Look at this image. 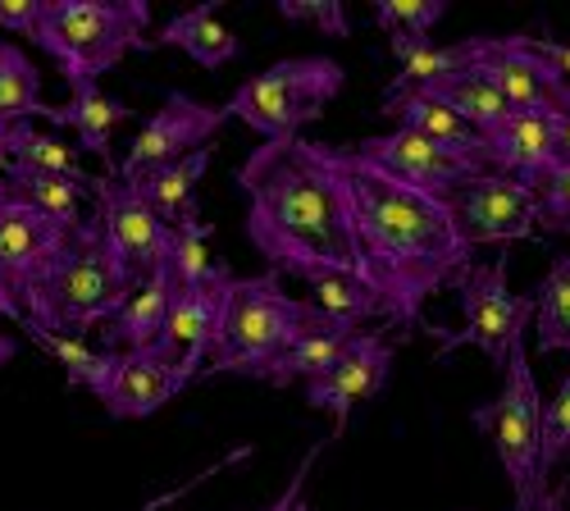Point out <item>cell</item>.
Segmentation results:
<instances>
[{
    "instance_id": "obj_42",
    "label": "cell",
    "mask_w": 570,
    "mask_h": 511,
    "mask_svg": "<svg viewBox=\"0 0 570 511\" xmlns=\"http://www.w3.org/2000/svg\"><path fill=\"white\" fill-rule=\"evenodd\" d=\"M534 51H539V56H543V60H548V65H552V69H557L566 82H570V46L548 41V37H534Z\"/></svg>"
},
{
    "instance_id": "obj_3",
    "label": "cell",
    "mask_w": 570,
    "mask_h": 511,
    "mask_svg": "<svg viewBox=\"0 0 570 511\" xmlns=\"http://www.w3.org/2000/svg\"><path fill=\"white\" fill-rule=\"evenodd\" d=\"M137 288L141 284L132 278V269L115 256L97 215H91L82 228H73V238H69L65 256L56 261V269L46 274L19 306L41 330L65 334V338H87L91 330H101L110 315H119Z\"/></svg>"
},
{
    "instance_id": "obj_30",
    "label": "cell",
    "mask_w": 570,
    "mask_h": 511,
    "mask_svg": "<svg viewBox=\"0 0 570 511\" xmlns=\"http://www.w3.org/2000/svg\"><path fill=\"white\" fill-rule=\"evenodd\" d=\"M6 143H10V165L37 169V174H56V178L78 183V188H87V193H97L101 178H91V174L78 165L73 147L56 143L51 132H41V128H32V124H14V128L6 132Z\"/></svg>"
},
{
    "instance_id": "obj_37",
    "label": "cell",
    "mask_w": 570,
    "mask_h": 511,
    "mask_svg": "<svg viewBox=\"0 0 570 511\" xmlns=\"http://www.w3.org/2000/svg\"><path fill=\"white\" fill-rule=\"evenodd\" d=\"M534 197H539V228H548V234H570V165L548 174Z\"/></svg>"
},
{
    "instance_id": "obj_15",
    "label": "cell",
    "mask_w": 570,
    "mask_h": 511,
    "mask_svg": "<svg viewBox=\"0 0 570 511\" xmlns=\"http://www.w3.org/2000/svg\"><path fill=\"white\" fill-rule=\"evenodd\" d=\"M69 228L51 224L46 215H37L23 202H6L0 206V293H10L14 302H23L46 274L56 269V261L69 247Z\"/></svg>"
},
{
    "instance_id": "obj_13",
    "label": "cell",
    "mask_w": 570,
    "mask_h": 511,
    "mask_svg": "<svg viewBox=\"0 0 570 511\" xmlns=\"http://www.w3.org/2000/svg\"><path fill=\"white\" fill-rule=\"evenodd\" d=\"M91 197H97V224H101L106 243L132 269L137 284H147V278L165 274V252H169V234H174V228L160 224V215L137 197L132 183L101 178Z\"/></svg>"
},
{
    "instance_id": "obj_28",
    "label": "cell",
    "mask_w": 570,
    "mask_h": 511,
    "mask_svg": "<svg viewBox=\"0 0 570 511\" xmlns=\"http://www.w3.org/2000/svg\"><path fill=\"white\" fill-rule=\"evenodd\" d=\"M389 51L402 60V69H397V78L389 82L384 101L406 97V91H415V87H424V82H434V78H443V73H452V69L465 65V41H456V46H434L430 37H389Z\"/></svg>"
},
{
    "instance_id": "obj_10",
    "label": "cell",
    "mask_w": 570,
    "mask_h": 511,
    "mask_svg": "<svg viewBox=\"0 0 570 511\" xmlns=\"http://www.w3.org/2000/svg\"><path fill=\"white\" fill-rule=\"evenodd\" d=\"M465 65L480 69L515 115H570V82L534 51V37H465Z\"/></svg>"
},
{
    "instance_id": "obj_5",
    "label": "cell",
    "mask_w": 570,
    "mask_h": 511,
    "mask_svg": "<svg viewBox=\"0 0 570 511\" xmlns=\"http://www.w3.org/2000/svg\"><path fill=\"white\" fill-rule=\"evenodd\" d=\"M147 0H51L37 46L69 87L97 82L128 51H156Z\"/></svg>"
},
{
    "instance_id": "obj_45",
    "label": "cell",
    "mask_w": 570,
    "mask_h": 511,
    "mask_svg": "<svg viewBox=\"0 0 570 511\" xmlns=\"http://www.w3.org/2000/svg\"><path fill=\"white\" fill-rule=\"evenodd\" d=\"M10 174V143H6V132H0V178Z\"/></svg>"
},
{
    "instance_id": "obj_24",
    "label": "cell",
    "mask_w": 570,
    "mask_h": 511,
    "mask_svg": "<svg viewBox=\"0 0 570 511\" xmlns=\"http://www.w3.org/2000/svg\"><path fill=\"white\" fill-rule=\"evenodd\" d=\"M215 10H219L215 0H210V6H197V10H178V14L160 28L156 46H178V51H187L202 69H224L228 60L243 56V41H237V37L219 23Z\"/></svg>"
},
{
    "instance_id": "obj_35",
    "label": "cell",
    "mask_w": 570,
    "mask_h": 511,
    "mask_svg": "<svg viewBox=\"0 0 570 511\" xmlns=\"http://www.w3.org/2000/svg\"><path fill=\"white\" fill-rule=\"evenodd\" d=\"M448 0H379L374 23L389 37H430V28L448 14Z\"/></svg>"
},
{
    "instance_id": "obj_44",
    "label": "cell",
    "mask_w": 570,
    "mask_h": 511,
    "mask_svg": "<svg viewBox=\"0 0 570 511\" xmlns=\"http://www.w3.org/2000/svg\"><path fill=\"white\" fill-rule=\"evenodd\" d=\"M534 511H566V493L543 489V498H539V507H534Z\"/></svg>"
},
{
    "instance_id": "obj_29",
    "label": "cell",
    "mask_w": 570,
    "mask_h": 511,
    "mask_svg": "<svg viewBox=\"0 0 570 511\" xmlns=\"http://www.w3.org/2000/svg\"><path fill=\"white\" fill-rule=\"evenodd\" d=\"M14 330H23V338H32L46 356L60 361L69 389H91V384H97L106 370L115 365V352H106V347H87V343H78V338H65V334L41 330L32 315H23V306H19V315H14Z\"/></svg>"
},
{
    "instance_id": "obj_6",
    "label": "cell",
    "mask_w": 570,
    "mask_h": 511,
    "mask_svg": "<svg viewBox=\"0 0 570 511\" xmlns=\"http://www.w3.org/2000/svg\"><path fill=\"white\" fill-rule=\"evenodd\" d=\"M343 82H347V73L334 56L278 60L265 73H256L237 87L224 106V115L243 119L252 132L265 137V143H293L311 119L324 115V106L338 97Z\"/></svg>"
},
{
    "instance_id": "obj_4",
    "label": "cell",
    "mask_w": 570,
    "mask_h": 511,
    "mask_svg": "<svg viewBox=\"0 0 570 511\" xmlns=\"http://www.w3.org/2000/svg\"><path fill=\"white\" fill-rule=\"evenodd\" d=\"M306 320H311V302H297L283 293L278 274H269V269L252 274V278L228 274L215 347H210L197 380H215V375L269 380V370L302 338Z\"/></svg>"
},
{
    "instance_id": "obj_22",
    "label": "cell",
    "mask_w": 570,
    "mask_h": 511,
    "mask_svg": "<svg viewBox=\"0 0 570 511\" xmlns=\"http://www.w3.org/2000/svg\"><path fill=\"white\" fill-rule=\"evenodd\" d=\"M352 334H356V324H347V320H338V315H324L320 306H311V320H306L302 338L288 347V356H283V361L269 370L265 384L288 389V384H311V380H320L324 370L343 356V347L352 343Z\"/></svg>"
},
{
    "instance_id": "obj_34",
    "label": "cell",
    "mask_w": 570,
    "mask_h": 511,
    "mask_svg": "<svg viewBox=\"0 0 570 511\" xmlns=\"http://www.w3.org/2000/svg\"><path fill=\"white\" fill-rule=\"evenodd\" d=\"M570 456V370L552 402H543V425H539V484Z\"/></svg>"
},
{
    "instance_id": "obj_20",
    "label": "cell",
    "mask_w": 570,
    "mask_h": 511,
    "mask_svg": "<svg viewBox=\"0 0 570 511\" xmlns=\"http://www.w3.org/2000/svg\"><path fill=\"white\" fill-rule=\"evenodd\" d=\"M420 97H430V101H439L443 110H452L461 124H470L480 137H493L498 128H507L511 124V106H507V97L502 91L474 69V65H461V69H452V73H443V78H434V82H424V87H415Z\"/></svg>"
},
{
    "instance_id": "obj_12",
    "label": "cell",
    "mask_w": 570,
    "mask_h": 511,
    "mask_svg": "<svg viewBox=\"0 0 570 511\" xmlns=\"http://www.w3.org/2000/svg\"><path fill=\"white\" fill-rule=\"evenodd\" d=\"M224 106H206L197 97H187V91H169L165 106L141 124V132L132 137V147L128 156L119 160L115 178L132 183L137 174H147L156 165H174L183 160L187 151H197V147H210V137L224 128Z\"/></svg>"
},
{
    "instance_id": "obj_36",
    "label": "cell",
    "mask_w": 570,
    "mask_h": 511,
    "mask_svg": "<svg viewBox=\"0 0 570 511\" xmlns=\"http://www.w3.org/2000/svg\"><path fill=\"white\" fill-rule=\"evenodd\" d=\"M288 23H311L320 28L324 37H347L352 32V19L343 10V0H278L274 6Z\"/></svg>"
},
{
    "instance_id": "obj_31",
    "label": "cell",
    "mask_w": 570,
    "mask_h": 511,
    "mask_svg": "<svg viewBox=\"0 0 570 511\" xmlns=\"http://www.w3.org/2000/svg\"><path fill=\"white\" fill-rule=\"evenodd\" d=\"M165 274L174 288H197V284H224L228 269L210 256V224L187 219L169 234L165 252Z\"/></svg>"
},
{
    "instance_id": "obj_25",
    "label": "cell",
    "mask_w": 570,
    "mask_h": 511,
    "mask_svg": "<svg viewBox=\"0 0 570 511\" xmlns=\"http://www.w3.org/2000/svg\"><path fill=\"white\" fill-rule=\"evenodd\" d=\"M379 110L393 115L397 128H406V132L430 137V143H439V147H448V151H456V156L484 160V137L474 132L470 124H461L452 110H443L439 101L420 97V91H406V97H393V101H379Z\"/></svg>"
},
{
    "instance_id": "obj_27",
    "label": "cell",
    "mask_w": 570,
    "mask_h": 511,
    "mask_svg": "<svg viewBox=\"0 0 570 511\" xmlns=\"http://www.w3.org/2000/svg\"><path fill=\"white\" fill-rule=\"evenodd\" d=\"M6 188H10L14 202L32 206L37 215H46L51 224L69 228V234L87 224V215H82L87 188H78V183H69V178H56V174H37V169H19V165H10Z\"/></svg>"
},
{
    "instance_id": "obj_33",
    "label": "cell",
    "mask_w": 570,
    "mask_h": 511,
    "mask_svg": "<svg viewBox=\"0 0 570 511\" xmlns=\"http://www.w3.org/2000/svg\"><path fill=\"white\" fill-rule=\"evenodd\" d=\"M311 293H315L311 306L356 324V330H365L370 320H384V306H379V297L361 284V278H324V284H311Z\"/></svg>"
},
{
    "instance_id": "obj_9",
    "label": "cell",
    "mask_w": 570,
    "mask_h": 511,
    "mask_svg": "<svg viewBox=\"0 0 570 511\" xmlns=\"http://www.w3.org/2000/svg\"><path fill=\"white\" fill-rule=\"evenodd\" d=\"M448 210L474 252L539 243V197L511 174H493V169L474 174L448 197Z\"/></svg>"
},
{
    "instance_id": "obj_32",
    "label": "cell",
    "mask_w": 570,
    "mask_h": 511,
    "mask_svg": "<svg viewBox=\"0 0 570 511\" xmlns=\"http://www.w3.org/2000/svg\"><path fill=\"white\" fill-rule=\"evenodd\" d=\"M534 338L539 352H570V252L552 261L543 284L534 288Z\"/></svg>"
},
{
    "instance_id": "obj_26",
    "label": "cell",
    "mask_w": 570,
    "mask_h": 511,
    "mask_svg": "<svg viewBox=\"0 0 570 511\" xmlns=\"http://www.w3.org/2000/svg\"><path fill=\"white\" fill-rule=\"evenodd\" d=\"M32 119H56V106L41 101V69L23 46L0 41V132Z\"/></svg>"
},
{
    "instance_id": "obj_1",
    "label": "cell",
    "mask_w": 570,
    "mask_h": 511,
    "mask_svg": "<svg viewBox=\"0 0 570 511\" xmlns=\"http://www.w3.org/2000/svg\"><path fill=\"white\" fill-rule=\"evenodd\" d=\"M320 156L338 183L347 234L356 252V278L379 297L384 320L420 324L424 302L474 269V247L456 228L448 202L402 188L397 178L365 165L352 147L320 143Z\"/></svg>"
},
{
    "instance_id": "obj_14",
    "label": "cell",
    "mask_w": 570,
    "mask_h": 511,
    "mask_svg": "<svg viewBox=\"0 0 570 511\" xmlns=\"http://www.w3.org/2000/svg\"><path fill=\"white\" fill-rule=\"evenodd\" d=\"M393 356H397V347L389 343L384 330H356L352 343L343 347V356L328 365L320 380L306 384V402L315 411L334 415V425L343 434L347 421H352V406H361V402H370V397H379L389 389Z\"/></svg>"
},
{
    "instance_id": "obj_21",
    "label": "cell",
    "mask_w": 570,
    "mask_h": 511,
    "mask_svg": "<svg viewBox=\"0 0 570 511\" xmlns=\"http://www.w3.org/2000/svg\"><path fill=\"white\" fill-rule=\"evenodd\" d=\"M210 156H215L210 147H197V151H187V156L174 160V165H156V169H147V174L132 178L137 197L160 215V224L178 228V224H187V219H197V183L206 178Z\"/></svg>"
},
{
    "instance_id": "obj_17",
    "label": "cell",
    "mask_w": 570,
    "mask_h": 511,
    "mask_svg": "<svg viewBox=\"0 0 570 511\" xmlns=\"http://www.w3.org/2000/svg\"><path fill=\"white\" fill-rule=\"evenodd\" d=\"M561 119L570 115H548V110H520L511 115L507 128H498L493 137H484V165L493 174H511L525 188L539 193V183L557 169V132Z\"/></svg>"
},
{
    "instance_id": "obj_43",
    "label": "cell",
    "mask_w": 570,
    "mask_h": 511,
    "mask_svg": "<svg viewBox=\"0 0 570 511\" xmlns=\"http://www.w3.org/2000/svg\"><path fill=\"white\" fill-rule=\"evenodd\" d=\"M570 165V119H561V132H557V169ZM552 169V174H557Z\"/></svg>"
},
{
    "instance_id": "obj_16",
    "label": "cell",
    "mask_w": 570,
    "mask_h": 511,
    "mask_svg": "<svg viewBox=\"0 0 570 511\" xmlns=\"http://www.w3.org/2000/svg\"><path fill=\"white\" fill-rule=\"evenodd\" d=\"M187 384H193V375H187L178 361H165L156 347H147V352H115V365L87 393L97 397L115 421H147V415H156L165 402H174Z\"/></svg>"
},
{
    "instance_id": "obj_41",
    "label": "cell",
    "mask_w": 570,
    "mask_h": 511,
    "mask_svg": "<svg viewBox=\"0 0 570 511\" xmlns=\"http://www.w3.org/2000/svg\"><path fill=\"white\" fill-rule=\"evenodd\" d=\"M14 315H19V302H14L10 293H0V370H6V365L14 361V352H19V338L6 334V320L14 324Z\"/></svg>"
},
{
    "instance_id": "obj_8",
    "label": "cell",
    "mask_w": 570,
    "mask_h": 511,
    "mask_svg": "<svg viewBox=\"0 0 570 511\" xmlns=\"http://www.w3.org/2000/svg\"><path fill=\"white\" fill-rule=\"evenodd\" d=\"M507 265H511L507 252H502L493 265L474 261V269L456 284V302H461V315H465V324H461L456 334L424 324V330H430L434 338H443V343H439V361H443L448 352H456V347H480L493 370H507L511 347L525 338L530 320H534V293L515 297V293L507 288Z\"/></svg>"
},
{
    "instance_id": "obj_11",
    "label": "cell",
    "mask_w": 570,
    "mask_h": 511,
    "mask_svg": "<svg viewBox=\"0 0 570 511\" xmlns=\"http://www.w3.org/2000/svg\"><path fill=\"white\" fill-rule=\"evenodd\" d=\"M365 165H374L379 174L397 178L402 188L411 193H424V197H439L448 202L461 183H470L474 174H484L489 165L474 160V156H456L439 143L420 132H406V128H393V132H379V137H365V143L352 147Z\"/></svg>"
},
{
    "instance_id": "obj_39",
    "label": "cell",
    "mask_w": 570,
    "mask_h": 511,
    "mask_svg": "<svg viewBox=\"0 0 570 511\" xmlns=\"http://www.w3.org/2000/svg\"><path fill=\"white\" fill-rule=\"evenodd\" d=\"M46 10H51V0H0V28L23 41H37Z\"/></svg>"
},
{
    "instance_id": "obj_23",
    "label": "cell",
    "mask_w": 570,
    "mask_h": 511,
    "mask_svg": "<svg viewBox=\"0 0 570 511\" xmlns=\"http://www.w3.org/2000/svg\"><path fill=\"white\" fill-rule=\"evenodd\" d=\"M169 302H174V284H169V274H156L147 278L128 302L119 315H110L101 324V343L106 352H147L156 347L160 330H165V320H169Z\"/></svg>"
},
{
    "instance_id": "obj_2",
    "label": "cell",
    "mask_w": 570,
    "mask_h": 511,
    "mask_svg": "<svg viewBox=\"0 0 570 511\" xmlns=\"http://www.w3.org/2000/svg\"><path fill=\"white\" fill-rule=\"evenodd\" d=\"M237 188L247 193V238L269 274L306 284L356 278L347 210L320 143H261L237 169Z\"/></svg>"
},
{
    "instance_id": "obj_46",
    "label": "cell",
    "mask_w": 570,
    "mask_h": 511,
    "mask_svg": "<svg viewBox=\"0 0 570 511\" xmlns=\"http://www.w3.org/2000/svg\"><path fill=\"white\" fill-rule=\"evenodd\" d=\"M10 202V188H6V178H0V206H6Z\"/></svg>"
},
{
    "instance_id": "obj_47",
    "label": "cell",
    "mask_w": 570,
    "mask_h": 511,
    "mask_svg": "<svg viewBox=\"0 0 570 511\" xmlns=\"http://www.w3.org/2000/svg\"><path fill=\"white\" fill-rule=\"evenodd\" d=\"M293 511H311V507H306V502H297V507H293Z\"/></svg>"
},
{
    "instance_id": "obj_19",
    "label": "cell",
    "mask_w": 570,
    "mask_h": 511,
    "mask_svg": "<svg viewBox=\"0 0 570 511\" xmlns=\"http://www.w3.org/2000/svg\"><path fill=\"white\" fill-rule=\"evenodd\" d=\"M69 91H73V97H69L65 106H56L51 128H78V147H82L87 156H101L106 178H115V169H119L115 132H119L128 119H137V115H132L124 101L106 97L101 82H78V87H69Z\"/></svg>"
},
{
    "instance_id": "obj_40",
    "label": "cell",
    "mask_w": 570,
    "mask_h": 511,
    "mask_svg": "<svg viewBox=\"0 0 570 511\" xmlns=\"http://www.w3.org/2000/svg\"><path fill=\"white\" fill-rule=\"evenodd\" d=\"M320 448L324 443H315V448H306V456H302V466H297V475H293V484L288 489H283L265 511H293L297 502H302V489H306V480H311V466H315V461H320Z\"/></svg>"
},
{
    "instance_id": "obj_38",
    "label": "cell",
    "mask_w": 570,
    "mask_h": 511,
    "mask_svg": "<svg viewBox=\"0 0 570 511\" xmlns=\"http://www.w3.org/2000/svg\"><path fill=\"white\" fill-rule=\"evenodd\" d=\"M247 456H252V448H247V443H237V448H228V452H224L219 461H210V466H206V471H202L197 480H183V484H174L169 493H160V498H151V502H141L137 511H165V507H174V502H183L187 493H197V489H202L206 480H215L219 471H228V466H243V461H247Z\"/></svg>"
},
{
    "instance_id": "obj_18",
    "label": "cell",
    "mask_w": 570,
    "mask_h": 511,
    "mask_svg": "<svg viewBox=\"0 0 570 511\" xmlns=\"http://www.w3.org/2000/svg\"><path fill=\"white\" fill-rule=\"evenodd\" d=\"M228 284V278H224ZM224 284H197V288H174L169 302V320L156 338V352L165 361H178L187 375H202V365L215 347V330H219V311H224Z\"/></svg>"
},
{
    "instance_id": "obj_7",
    "label": "cell",
    "mask_w": 570,
    "mask_h": 511,
    "mask_svg": "<svg viewBox=\"0 0 570 511\" xmlns=\"http://www.w3.org/2000/svg\"><path fill=\"white\" fill-rule=\"evenodd\" d=\"M474 430H484L493 439V452L502 461V471L515 489V511H534L543 498L539 484V425H543V397H539V380L530 370V352L520 338L507 356L502 370V393L470 415Z\"/></svg>"
}]
</instances>
